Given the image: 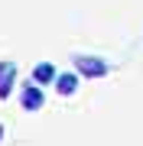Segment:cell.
Instances as JSON below:
<instances>
[{
  "mask_svg": "<svg viewBox=\"0 0 143 146\" xmlns=\"http://www.w3.org/2000/svg\"><path fill=\"white\" fill-rule=\"evenodd\" d=\"M72 65H75V75H81V78H104L107 75V62L98 55H75Z\"/></svg>",
  "mask_w": 143,
  "mask_h": 146,
  "instance_id": "cell-1",
  "label": "cell"
},
{
  "mask_svg": "<svg viewBox=\"0 0 143 146\" xmlns=\"http://www.w3.org/2000/svg\"><path fill=\"white\" fill-rule=\"evenodd\" d=\"M43 101H46V94H43V88H36V84H26L23 94H20V104L26 107V110H39Z\"/></svg>",
  "mask_w": 143,
  "mask_h": 146,
  "instance_id": "cell-2",
  "label": "cell"
},
{
  "mask_svg": "<svg viewBox=\"0 0 143 146\" xmlns=\"http://www.w3.org/2000/svg\"><path fill=\"white\" fill-rule=\"evenodd\" d=\"M55 65L52 62H39L36 68H33V84H36V88H39V84H43V88H46V84H52L55 81Z\"/></svg>",
  "mask_w": 143,
  "mask_h": 146,
  "instance_id": "cell-3",
  "label": "cell"
},
{
  "mask_svg": "<svg viewBox=\"0 0 143 146\" xmlns=\"http://www.w3.org/2000/svg\"><path fill=\"white\" fill-rule=\"evenodd\" d=\"M75 88H78V75H75V72H62V75H55V91L62 94V98L75 94Z\"/></svg>",
  "mask_w": 143,
  "mask_h": 146,
  "instance_id": "cell-4",
  "label": "cell"
},
{
  "mask_svg": "<svg viewBox=\"0 0 143 146\" xmlns=\"http://www.w3.org/2000/svg\"><path fill=\"white\" fill-rule=\"evenodd\" d=\"M13 78H16V72H13V75H7V78L0 81V101L10 98V91H13Z\"/></svg>",
  "mask_w": 143,
  "mask_h": 146,
  "instance_id": "cell-5",
  "label": "cell"
},
{
  "mask_svg": "<svg viewBox=\"0 0 143 146\" xmlns=\"http://www.w3.org/2000/svg\"><path fill=\"white\" fill-rule=\"evenodd\" d=\"M13 72H16V65H13V62H0V81H3L7 75H13Z\"/></svg>",
  "mask_w": 143,
  "mask_h": 146,
  "instance_id": "cell-6",
  "label": "cell"
},
{
  "mask_svg": "<svg viewBox=\"0 0 143 146\" xmlns=\"http://www.w3.org/2000/svg\"><path fill=\"white\" fill-rule=\"evenodd\" d=\"M0 140H3V123H0Z\"/></svg>",
  "mask_w": 143,
  "mask_h": 146,
  "instance_id": "cell-7",
  "label": "cell"
}]
</instances>
